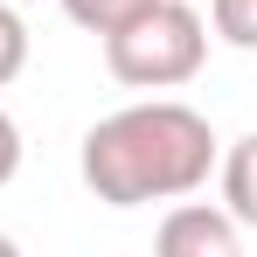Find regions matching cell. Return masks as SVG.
<instances>
[{
    "label": "cell",
    "instance_id": "6da1fadb",
    "mask_svg": "<svg viewBox=\"0 0 257 257\" xmlns=\"http://www.w3.org/2000/svg\"><path fill=\"white\" fill-rule=\"evenodd\" d=\"M215 153L222 146L195 104L139 97V104H125L84 132L77 174L104 209H146V202H181V195L209 188Z\"/></svg>",
    "mask_w": 257,
    "mask_h": 257
},
{
    "label": "cell",
    "instance_id": "7a4b0ae2",
    "mask_svg": "<svg viewBox=\"0 0 257 257\" xmlns=\"http://www.w3.org/2000/svg\"><path fill=\"white\" fill-rule=\"evenodd\" d=\"M209 63V21L188 0H146L104 35V70L125 90H181Z\"/></svg>",
    "mask_w": 257,
    "mask_h": 257
},
{
    "label": "cell",
    "instance_id": "3957f363",
    "mask_svg": "<svg viewBox=\"0 0 257 257\" xmlns=\"http://www.w3.org/2000/svg\"><path fill=\"white\" fill-rule=\"evenodd\" d=\"M243 250V222L222 202H174L160 215V257H236Z\"/></svg>",
    "mask_w": 257,
    "mask_h": 257
},
{
    "label": "cell",
    "instance_id": "277c9868",
    "mask_svg": "<svg viewBox=\"0 0 257 257\" xmlns=\"http://www.w3.org/2000/svg\"><path fill=\"white\" fill-rule=\"evenodd\" d=\"M215 181H222V209L243 229H257V132H243L229 153H215Z\"/></svg>",
    "mask_w": 257,
    "mask_h": 257
},
{
    "label": "cell",
    "instance_id": "5b68a950",
    "mask_svg": "<svg viewBox=\"0 0 257 257\" xmlns=\"http://www.w3.org/2000/svg\"><path fill=\"white\" fill-rule=\"evenodd\" d=\"M209 28L229 49H257V0H209Z\"/></svg>",
    "mask_w": 257,
    "mask_h": 257
},
{
    "label": "cell",
    "instance_id": "8992f818",
    "mask_svg": "<svg viewBox=\"0 0 257 257\" xmlns=\"http://www.w3.org/2000/svg\"><path fill=\"white\" fill-rule=\"evenodd\" d=\"M21 70H28V21H21V14L0 0V90L14 84Z\"/></svg>",
    "mask_w": 257,
    "mask_h": 257
},
{
    "label": "cell",
    "instance_id": "52a82bcc",
    "mask_svg": "<svg viewBox=\"0 0 257 257\" xmlns=\"http://www.w3.org/2000/svg\"><path fill=\"white\" fill-rule=\"evenodd\" d=\"M132 7H146V0H63V14H70L77 28H90V35H111Z\"/></svg>",
    "mask_w": 257,
    "mask_h": 257
},
{
    "label": "cell",
    "instance_id": "ba28073f",
    "mask_svg": "<svg viewBox=\"0 0 257 257\" xmlns=\"http://www.w3.org/2000/svg\"><path fill=\"white\" fill-rule=\"evenodd\" d=\"M21 174V125H14V111H0V188Z\"/></svg>",
    "mask_w": 257,
    "mask_h": 257
},
{
    "label": "cell",
    "instance_id": "9c48e42d",
    "mask_svg": "<svg viewBox=\"0 0 257 257\" xmlns=\"http://www.w3.org/2000/svg\"><path fill=\"white\" fill-rule=\"evenodd\" d=\"M0 257H14V236H0Z\"/></svg>",
    "mask_w": 257,
    "mask_h": 257
}]
</instances>
